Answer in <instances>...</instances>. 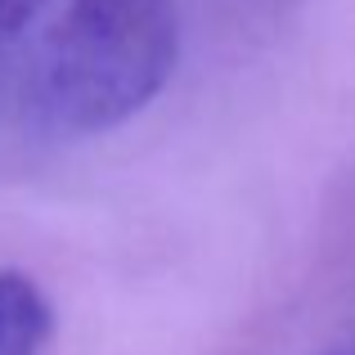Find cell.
<instances>
[{"label":"cell","mask_w":355,"mask_h":355,"mask_svg":"<svg viewBox=\"0 0 355 355\" xmlns=\"http://www.w3.org/2000/svg\"><path fill=\"white\" fill-rule=\"evenodd\" d=\"M175 54V0H72L36 50L27 108L45 130L104 135L153 104Z\"/></svg>","instance_id":"1"},{"label":"cell","mask_w":355,"mask_h":355,"mask_svg":"<svg viewBox=\"0 0 355 355\" xmlns=\"http://www.w3.org/2000/svg\"><path fill=\"white\" fill-rule=\"evenodd\" d=\"M45 9V0H0V50Z\"/></svg>","instance_id":"3"},{"label":"cell","mask_w":355,"mask_h":355,"mask_svg":"<svg viewBox=\"0 0 355 355\" xmlns=\"http://www.w3.org/2000/svg\"><path fill=\"white\" fill-rule=\"evenodd\" d=\"M54 311L23 270H0V355H41Z\"/></svg>","instance_id":"2"}]
</instances>
